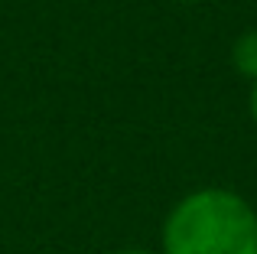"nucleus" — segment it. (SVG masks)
<instances>
[{"label": "nucleus", "mask_w": 257, "mask_h": 254, "mask_svg": "<svg viewBox=\"0 0 257 254\" xmlns=\"http://www.w3.org/2000/svg\"><path fill=\"white\" fill-rule=\"evenodd\" d=\"M160 254H257V209L228 186L186 192L163 218Z\"/></svg>", "instance_id": "1"}, {"label": "nucleus", "mask_w": 257, "mask_h": 254, "mask_svg": "<svg viewBox=\"0 0 257 254\" xmlns=\"http://www.w3.org/2000/svg\"><path fill=\"white\" fill-rule=\"evenodd\" d=\"M231 65L241 78L257 82V30H244L231 43Z\"/></svg>", "instance_id": "2"}, {"label": "nucleus", "mask_w": 257, "mask_h": 254, "mask_svg": "<svg viewBox=\"0 0 257 254\" xmlns=\"http://www.w3.org/2000/svg\"><path fill=\"white\" fill-rule=\"evenodd\" d=\"M247 111H251L254 124H257V82H251V95H247Z\"/></svg>", "instance_id": "3"}, {"label": "nucleus", "mask_w": 257, "mask_h": 254, "mask_svg": "<svg viewBox=\"0 0 257 254\" xmlns=\"http://www.w3.org/2000/svg\"><path fill=\"white\" fill-rule=\"evenodd\" d=\"M111 254H160V251H147V248H117Z\"/></svg>", "instance_id": "4"}, {"label": "nucleus", "mask_w": 257, "mask_h": 254, "mask_svg": "<svg viewBox=\"0 0 257 254\" xmlns=\"http://www.w3.org/2000/svg\"><path fill=\"white\" fill-rule=\"evenodd\" d=\"M173 4H199V0H173Z\"/></svg>", "instance_id": "5"}]
</instances>
